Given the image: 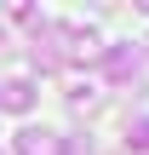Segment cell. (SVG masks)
<instances>
[{"label":"cell","instance_id":"5","mask_svg":"<svg viewBox=\"0 0 149 155\" xmlns=\"http://www.w3.org/2000/svg\"><path fill=\"white\" fill-rule=\"evenodd\" d=\"M126 150L149 155V115H138V121H126Z\"/></svg>","mask_w":149,"mask_h":155},{"label":"cell","instance_id":"3","mask_svg":"<svg viewBox=\"0 0 149 155\" xmlns=\"http://www.w3.org/2000/svg\"><path fill=\"white\" fill-rule=\"evenodd\" d=\"M34 109V81H0V115H29Z\"/></svg>","mask_w":149,"mask_h":155},{"label":"cell","instance_id":"2","mask_svg":"<svg viewBox=\"0 0 149 155\" xmlns=\"http://www.w3.org/2000/svg\"><path fill=\"white\" fill-rule=\"evenodd\" d=\"M11 150L17 155H69V138L52 132V127H23V132L11 138Z\"/></svg>","mask_w":149,"mask_h":155},{"label":"cell","instance_id":"6","mask_svg":"<svg viewBox=\"0 0 149 155\" xmlns=\"http://www.w3.org/2000/svg\"><path fill=\"white\" fill-rule=\"evenodd\" d=\"M0 40H6V17H0Z\"/></svg>","mask_w":149,"mask_h":155},{"label":"cell","instance_id":"1","mask_svg":"<svg viewBox=\"0 0 149 155\" xmlns=\"http://www.w3.org/2000/svg\"><path fill=\"white\" fill-rule=\"evenodd\" d=\"M98 63H103V75H109L115 86H138V81H144V75H138V69H144V52H138V46H103Z\"/></svg>","mask_w":149,"mask_h":155},{"label":"cell","instance_id":"4","mask_svg":"<svg viewBox=\"0 0 149 155\" xmlns=\"http://www.w3.org/2000/svg\"><path fill=\"white\" fill-rule=\"evenodd\" d=\"M69 109L75 115H98L103 109V86L98 81H69Z\"/></svg>","mask_w":149,"mask_h":155}]
</instances>
